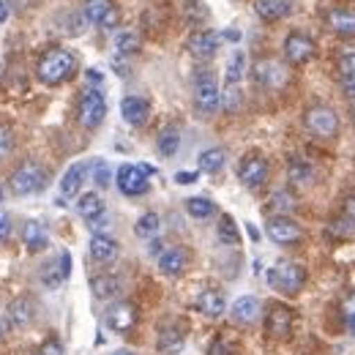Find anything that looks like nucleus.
Segmentation results:
<instances>
[{
  "instance_id": "43",
  "label": "nucleus",
  "mask_w": 355,
  "mask_h": 355,
  "mask_svg": "<svg viewBox=\"0 0 355 355\" xmlns=\"http://www.w3.org/2000/svg\"><path fill=\"white\" fill-rule=\"evenodd\" d=\"M208 355H235V345L230 342V339H224V336H219L211 347H208Z\"/></svg>"
},
{
  "instance_id": "21",
  "label": "nucleus",
  "mask_w": 355,
  "mask_h": 355,
  "mask_svg": "<svg viewBox=\"0 0 355 355\" xmlns=\"http://www.w3.org/2000/svg\"><path fill=\"white\" fill-rule=\"evenodd\" d=\"M121 115H123V121L129 126H142L150 118V104L145 98H139V96H126L121 101Z\"/></svg>"
},
{
  "instance_id": "44",
  "label": "nucleus",
  "mask_w": 355,
  "mask_h": 355,
  "mask_svg": "<svg viewBox=\"0 0 355 355\" xmlns=\"http://www.w3.org/2000/svg\"><path fill=\"white\" fill-rule=\"evenodd\" d=\"M186 17L200 22V19H205V17H208V11H205V6H202L200 0H186Z\"/></svg>"
},
{
  "instance_id": "8",
  "label": "nucleus",
  "mask_w": 355,
  "mask_h": 355,
  "mask_svg": "<svg viewBox=\"0 0 355 355\" xmlns=\"http://www.w3.org/2000/svg\"><path fill=\"white\" fill-rule=\"evenodd\" d=\"M118 189L126 197H139L150 189V170L148 167H137V164H123L118 170Z\"/></svg>"
},
{
  "instance_id": "47",
  "label": "nucleus",
  "mask_w": 355,
  "mask_h": 355,
  "mask_svg": "<svg viewBox=\"0 0 355 355\" xmlns=\"http://www.w3.org/2000/svg\"><path fill=\"white\" fill-rule=\"evenodd\" d=\"M345 320H347V325H350V331L355 336V293L345 301Z\"/></svg>"
},
{
  "instance_id": "14",
  "label": "nucleus",
  "mask_w": 355,
  "mask_h": 355,
  "mask_svg": "<svg viewBox=\"0 0 355 355\" xmlns=\"http://www.w3.org/2000/svg\"><path fill=\"white\" fill-rule=\"evenodd\" d=\"M266 334L270 339H290L293 334V309L273 304L266 314Z\"/></svg>"
},
{
  "instance_id": "57",
  "label": "nucleus",
  "mask_w": 355,
  "mask_h": 355,
  "mask_svg": "<svg viewBox=\"0 0 355 355\" xmlns=\"http://www.w3.org/2000/svg\"><path fill=\"white\" fill-rule=\"evenodd\" d=\"M0 202H3V189H0Z\"/></svg>"
},
{
  "instance_id": "20",
  "label": "nucleus",
  "mask_w": 355,
  "mask_h": 355,
  "mask_svg": "<svg viewBox=\"0 0 355 355\" xmlns=\"http://www.w3.org/2000/svg\"><path fill=\"white\" fill-rule=\"evenodd\" d=\"M189 266V254H186V249L183 246H170V249H164L162 254H159V270L164 273V276H180L183 270Z\"/></svg>"
},
{
  "instance_id": "30",
  "label": "nucleus",
  "mask_w": 355,
  "mask_h": 355,
  "mask_svg": "<svg viewBox=\"0 0 355 355\" xmlns=\"http://www.w3.org/2000/svg\"><path fill=\"white\" fill-rule=\"evenodd\" d=\"M287 175H290V183H293V186H309L311 180H314V170H311L309 162H304V159H293Z\"/></svg>"
},
{
  "instance_id": "10",
  "label": "nucleus",
  "mask_w": 355,
  "mask_h": 355,
  "mask_svg": "<svg viewBox=\"0 0 355 355\" xmlns=\"http://www.w3.org/2000/svg\"><path fill=\"white\" fill-rule=\"evenodd\" d=\"M314 55H317V44L311 42L306 33L293 31V33L284 39V58H287V63H293V66H306L309 60H314Z\"/></svg>"
},
{
  "instance_id": "56",
  "label": "nucleus",
  "mask_w": 355,
  "mask_h": 355,
  "mask_svg": "<svg viewBox=\"0 0 355 355\" xmlns=\"http://www.w3.org/2000/svg\"><path fill=\"white\" fill-rule=\"evenodd\" d=\"M350 118H353V126H355V101H353V107H350Z\"/></svg>"
},
{
  "instance_id": "5",
  "label": "nucleus",
  "mask_w": 355,
  "mask_h": 355,
  "mask_svg": "<svg viewBox=\"0 0 355 355\" xmlns=\"http://www.w3.org/2000/svg\"><path fill=\"white\" fill-rule=\"evenodd\" d=\"M46 186V173L42 164L36 162H25L22 167H17L11 173V191L25 197V194H36Z\"/></svg>"
},
{
  "instance_id": "31",
  "label": "nucleus",
  "mask_w": 355,
  "mask_h": 355,
  "mask_svg": "<svg viewBox=\"0 0 355 355\" xmlns=\"http://www.w3.org/2000/svg\"><path fill=\"white\" fill-rule=\"evenodd\" d=\"M156 145H159V153H162V156H167V159H170V156H175L178 148H180V132H178L175 126L162 129Z\"/></svg>"
},
{
  "instance_id": "40",
  "label": "nucleus",
  "mask_w": 355,
  "mask_h": 355,
  "mask_svg": "<svg viewBox=\"0 0 355 355\" xmlns=\"http://www.w3.org/2000/svg\"><path fill=\"white\" fill-rule=\"evenodd\" d=\"M39 276H42V282H44L46 287H58V284L63 282V276H60V270H58V263H55V260L44 263Z\"/></svg>"
},
{
  "instance_id": "1",
  "label": "nucleus",
  "mask_w": 355,
  "mask_h": 355,
  "mask_svg": "<svg viewBox=\"0 0 355 355\" xmlns=\"http://www.w3.org/2000/svg\"><path fill=\"white\" fill-rule=\"evenodd\" d=\"M74 71H77V58H74V52H69V49H63V46L46 49L44 55L39 58V66H36L39 80H42L44 85H49V88L69 83V80L74 77Z\"/></svg>"
},
{
  "instance_id": "16",
  "label": "nucleus",
  "mask_w": 355,
  "mask_h": 355,
  "mask_svg": "<svg viewBox=\"0 0 355 355\" xmlns=\"http://www.w3.org/2000/svg\"><path fill=\"white\" fill-rule=\"evenodd\" d=\"M88 173H90V162H77V164H71V167L66 170V175L60 180V194H63V200H74V197L80 194V189L85 186Z\"/></svg>"
},
{
  "instance_id": "25",
  "label": "nucleus",
  "mask_w": 355,
  "mask_h": 355,
  "mask_svg": "<svg viewBox=\"0 0 355 355\" xmlns=\"http://www.w3.org/2000/svg\"><path fill=\"white\" fill-rule=\"evenodd\" d=\"M77 214L85 219L88 224L98 222V219H104V214H107V208H104V200L96 194V191H88V194H83L80 200H77Z\"/></svg>"
},
{
  "instance_id": "55",
  "label": "nucleus",
  "mask_w": 355,
  "mask_h": 355,
  "mask_svg": "<svg viewBox=\"0 0 355 355\" xmlns=\"http://www.w3.org/2000/svg\"><path fill=\"white\" fill-rule=\"evenodd\" d=\"M112 355H134L132 350H118V353H112Z\"/></svg>"
},
{
  "instance_id": "35",
  "label": "nucleus",
  "mask_w": 355,
  "mask_h": 355,
  "mask_svg": "<svg viewBox=\"0 0 355 355\" xmlns=\"http://www.w3.org/2000/svg\"><path fill=\"white\" fill-rule=\"evenodd\" d=\"M139 36H137V31H118L115 33V49L121 52V55H137L139 52Z\"/></svg>"
},
{
  "instance_id": "33",
  "label": "nucleus",
  "mask_w": 355,
  "mask_h": 355,
  "mask_svg": "<svg viewBox=\"0 0 355 355\" xmlns=\"http://www.w3.org/2000/svg\"><path fill=\"white\" fill-rule=\"evenodd\" d=\"M336 71H339L342 80L355 77V46L353 44H347L339 49V55H336Z\"/></svg>"
},
{
  "instance_id": "17",
  "label": "nucleus",
  "mask_w": 355,
  "mask_h": 355,
  "mask_svg": "<svg viewBox=\"0 0 355 355\" xmlns=\"http://www.w3.org/2000/svg\"><path fill=\"white\" fill-rule=\"evenodd\" d=\"M104 320H107V325H110L112 331H118V334H126V331H132L134 322H137V309H134L132 304L121 301V304H112V306L107 309Z\"/></svg>"
},
{
  "instance_id": "42",
  "label": "nucleus",
  "mask_w": 355,
  "mask_h": 355,
  "mask_svg": "<svg viewBox=\"0 0 355 355\" xmlns=\"http://www.w3.org/2000/svg\"><path fill=\"white\" fill-rule=\"evenodd\" d=\"M222 101L230 112H235V110L241 107V88H238V85H227V93L222 96Z\"/></svg>"
},
{
  "instance_id": "29",
  "label": "nucleus",
  "mask_w": 355,
  "mask_h": 355,
  "mask_svg": "<svg viewBox=\"0 0 355 355\" xmlns=\"http://www.w3.org/2000/svg\"><path fill=\"white\" fill-rule=\"evenodd\" d=\"M224 162H227V153L222 148H208L200 153V170L208 175H216L219 170H224Z\"/></svg>"
},
{
  "instance_id": "53",
  "label": "nucleus",
  "mask_w": 355,
  "mask_h": 355,
  "mask_svg": "<svg viewBox=\"0 0 355 355\" xmlns=\"http://www.w3.org/2000/svg\"><path fill=\"white\" fill-rule=\"evenodd\" d=\"M88 80L93 85H101V71H96V69H90L88 71Z\"/></svg>"
},
{
  "instance_id": "7",
  "label": "nucleus",
  "mask_w": 355,
  "mask_h": 355,
  "mask_svg": "<svg viewBox=\"0 0 355 355\" xmlns=\"http://www.w3.org/2000/svg\"><path fill=\"white\" fill-rule=\"evenodd\" d=\"M83 14L90 25L104 28V31H115L121 25V8L115 0H85Z\"/></svg>"
},
{
  "instance_id": "51",
  "label": "nucleus",
  "mask_w": 355,
  "mask_h": 355,
  "mask_svg": "<svg viewBox=\"0 0 355 355\" xmlns=\"http://www.w3.org/2000/svg\"><path fill=\"white\" fill-rule=\"evenodd\" d=\"M175 180L180 183V186H186V183H194V180H197V173H178Z\"/></svg>"
},
{
  "instance_id": "41",
  "label": "nucleus",
  "mask_w": 355,
  "mask_h": 355,
  "mask_svg": "<svg viewBox=\"0 0 355 355\" xmlns=\"http://www.w3.org/2000/svg\"><path fill=\"white\" fill-rule=\"evenodd\" d=\"M11 148H14V132L6 123H0V159H6L11 153Z\"/></svg>"
},
{
  "instance_id": "26",
  "label": "nucleus",
  "mask_w": 355,
  "mask_h": 355,
  "mask_svg": "<svg viewBox=\"0 0 355 355\" xmlns=\"http://www.w3.org/2000/svg\"><path fill=\"white\" fill-rule=\"evenodd\" d=\"M22 243L28 252H42L49 246V232L42 222H28L22 227Z\"/></svg>"
},
{
  "instance_id": "2",
  "label": "nucleus",
  "mask_w": 355,
  "mask_h": 355,
  "mask_svg": "<svg viewBox=\"0 0 355 355\" xmlns=\"http://www.w3.org/2000/svg\"><path fill=\"white\" fill-rule=\"evenodd\" d=\"M268 284L276 290V293H282V295H298L301 290H304V284H306V270L304 266H298V263H293V260H279L276 266H270L268 270Z\"/></svg>"
},
{
  "instance_id": "52",
  "label": "nucleus",
  "mask_w": 355,
  "mask_h": 355,
  "mask_svg": "<svg viewBox=\"0 0 355 355\" xmlns=\"http://www.w3.org/2000/svg\"><path fill=\"white\" fill-rule=\"evenodd\" d=\"M345 211H347V216H350V219H355V194H353V197H347Z\"/></svg>"
},
{
  "instance_id": "54",
  "label": "nucleus",
  "mask_w": 355,
  "mask_h": 355,
  "mask_svg": "<svg viewBox=\"0 0 355 355\" xmlns=\"http://www.w3.org/2000/svg\"><path fill=\"white\" fill-rule=\"evenodd\" d=\"M6 19H8V6L0 0V22H6Z\"/></svg>"
},
{
  "instance_id": "36",
  "label": "nucleus",
  "mask_w": 355,
  "mask_h": 355,
  "mask_svg": "<svg viewBox=\"0 0 355 355\" xmlns=\"http://www.w3.org/2000/svg\"><path fill=\"white\" fill-rule=\"evenodd\" d=\"M186 211H189V216H194V219H208V216H214L216 205H214L208 197H191V200H186Z\"/></svg>"
},
{
  "instance_id": "11",
  "label": "nucleus",
  "mask_w": 355,
  "mask_h": 355,
  "mask_svg": "<svg viewBox=\"0 0 355 355\" xmlns=\"http://www.w3.org/2000/svg\"><path fill=\"white\" fill-rule=\"evenodd\" d=\"M238 178L246 189H260L268 180V162L263 153H246L238 164Z\"/></svg>"
},
{
  "instance_id": "6",
  "label": "nucleus",
  "mask_w": 355,
  "mask_h": 355,
  "mask_svg": "<svg viewBox=\"0 0 355 355\" xmlns=\"http://www.w3.org/2000/svg\"><path fill=\"white\" fill-rule=\"evenodd\" d=\"M107 115V98L98 88H88L80 98V107H77V118L85 129H98L101 121Z\"/></svg>"
},
{
  "instance_id": "32",
  "label": "nucleus",
  "mask_w": 355,
  "mask_h": 355,
  "mask_svg": "<svg viewBox=\"0 0 355 355\" xmlns=\"http://www.w3.org/2000/svg\"><path fill=\"white\" fill-rule=\"evenodd\" d=\"M159 227H162V219H159V214H142L137 224H134V232L139 235V238H156L159 235Z\"/></svg>"
},
{
  "instance_id": "37",
  "label": "nucleus",
  "mask_w": 355,
  "mask_h": 355,
  "mask_svg": "<svg viewBox=\"0 0 355 355\" xmlns=\"http://www.w3.org/2000/svg\"><path fill=\"white\" fill-rule=\"evenodd\" d=\"M216 235H219V241L227 243V246H235L241 238H238V227H235V219L230 216V214H224L222 219H219V227H216Z\"/></svg>"
},
{
  "instance_id": "24",
  "label": "nucleus",
  "mask_w": 355,
  "mask_h": 355,
  "mask_svg": "<svg viewBox=\"0 0 355 355\" xmlns=\"http://www.w3.org/2000/svg\"><path fill=\"white\" fill-rule=\"evenodd\" d=\"M33 320H36V304H33L31 298H17V301H11V306H8V322H11L14 328H28Z\"/></svg>"
},
{
  "instance_id": "46",
  "label": "nucleus",
  "mask_w": 355,
  "mask_h": 355,
  "mask_svg": "<svg viewBox=\"0 0 355 355\" xmlns=\"http://www.w3.org/2000/svg\"><path fill=\"white\" fill-rule=\"evenodd\" d=\"M36 355H63V345H60L58 339H46Z\"/></svg>"
},
{
  "instance_id": "28",
  "label": "nucleus",
  "mask_w": 355,
  "mask_h": 355,
  "mask_svg": "<svg viewBox=\"0 0 355 355\" xmlns=\"http://www.w3.org/2000/svg\"><path fill=\"white\" fill-rule=\"evenodd\" d=\"M183 331L175 328V325H167V328H162L159 331V350L167 355L173 353H180V347H183Z\"/></svg>"
},
{
  "instance_id": "19",
  "label": "nucleus",
  "mask_w": 355,
  "mask_h": 355,
  "mask_svg": "<svg viewBox=\"0 0 355 355\" xmlns=\"http://www.w3.org/2000/svg\"><path fill=\"white\" fill-rule=\"evenodd\" d=\"M194 309L200 311V314H205V317H211V320L222 317L224 309H227L224 293H219V290H214V287L202 290V293H200V295L194 298Z\"/></svg>"
},
{
  "instance_id": "27",
  "label": "nucleus",
  "mask_w": 355,
  "mask_h": 355,
  "mask_svg": "<svg viewBox=\"0 0 355 355\" xmlns=\"http://www.w3.org/2000/svg\"><path fill=\"white\" fill-rule=\"evenodd\" d=\"M121 279L118 276H110V273H104V276H96L93 282H90V290H93V295L96 298H101V301H107V298H115L118 293H121Z\"/></svg>"
},
{
  "instance_id": "22",
  "label": "nucleus",
  "mask_w": 355,
  "mask_h": 355,
  "mask_svg": "<svg viewBox=\"0 0 355 355\" xmlns=\"http://www.w3.org/2000/svg\"><path fill=\"white\" fill-rule=\"evenodd\" d=\"M118 241L110 238V235H93L90 238V257L98 263V266H107L118 257Z\"/></svg>"
},
{
  "instance_id": "18",
  "label": "nucleus",
  "mask_w": 355,
  "mask_h": 355,
  "mask_svg": "<svg viewBox=\"0 0 355 355\" xmlns=\"http://www.w3.org/2000/svg\"><path fill=\"white\" fill-rule=\"evenodd\" d=\"M260 314H263V304L257 298H252V295L238 298L232 304V309H230V317H232L235 325H254L260 320Z\"/></svg>"
},
{
  "instance_id": "38",
  "label": "nucleus",
  "mask_w": 355,
  "mask_h": 355,
  "mask_svg": "<svg viewBox=\"0 0 355 355\" xmlns=\"http://www.w3.org/2000/svg\"><path fill=\"white\" fill-rule=\"evenodd\" d=\"M243 71H246V55L243 52H232V58L227 63V85H238Z\"/></svg>"
},
{
  "instance_id": "45",
  "label": "nucleus",
  "mask_w": 355,
  "mask_h": 355,
  "mask_svg": "<svg viewBox=\"0 0 355 355\" xmlns=\"http://www.w3.org/2000/svg\"><path fill=\"white\" fill-rule=\"evenodd\" d=\"M331 232H336V235H353L355 219H336V222L331 224Z\"/></svg>"
},
{
  "instance_id": "15",
  "label": "nucleus",
  "mask_w": 355,
  "mask_h": 355,
  "mask_svg": "<svg viewBox=\"0 0 355 355\" xmlns=\"http://www.w3.org/2000/svg\"><path fill=\"white\" fill-rule=\"evenodd\" d=\"M328 25L336 36L355 39V6H336L328 11Z\"/></svg>"
},
{
  "instance_id": "3",
  "label": "nucleus",
  "mask_w": 355,
  "mask_h": 355,
  "mask_svg": "<svg viewBox=\"0 0 355 355\" xmlns=\"http://www.w3.org/2000/svg\"><path fill=\"white\" fill-rule=\"evenodd\" d=\"M304 126L317 139H336L339 137V115L328 104H314L304 112Z\"/></svg>"
},
{
  "instance_id": "34",
  "label": "nucleus",
  "mask_w": 355,
  "mask_h": 355,
  "mask_svg": "<svg viewBox=\"0 0 355 355\" xmlns=\"http://www.w3.org/2000/svg\"><path fill=\"white\" fill-rule=\"evenodd\" d=\"M295 197L287 191V189H279V191H273L270 194V208L276 211V216H287L290 211H295Z\"/></svg>"
},
{
  "instance_id": "13",
  "label": "nucleus",
  "mask_w": 355,
  "mask_h": 355,
  "mask_svg": "<svg viewBox=\"0 0 355 355\" xmlns=\"http://www.w3.org/2000/svg\"><path fill=\"white\" fill-rule=\"evenodd\" d=\"M252 74H254V83L268 90H279L287 85V69L276 60H257Z\"/></svg>"
},
{
  "instance_id": "58",
  "label": "nucleus",
  "mask_w": 355,
  "mask_h": 355,
  "mask_svg": "<svg viewBox=\"0 0 355 355\" xmlns=\"http://www.w3.org/2000/svg\"><path fill=\"white\" fill-rule=\"evenodd\" d=\"M0 331H3V325H0Z\"/></svg>"
},
{
  "instance_id": "39",
  "label": "nucleus",
  "mask_w": 355,
  "mask_h": 355,
  "mask_svg": "<svg viewBox=\"0 0 355 355\" xmlns=\"http://www.w3.org/2000/svg\"><path fill=\"white\" fill-rule=\"evenodd\" d=\"M90 173H93V183H96L98 189H107V186H110L112 170H110V164H107L104 159H93V162H90Z\"/></svg>"
},
{
  "instance_id": "12",
  "label": "nucleus",
  "mask_w": 355,
  "mask_h": 355,
  "mask_svg": "<svg viewBox=\"0 0 355 355\" xmlns=\"http://www.w3.org/2000/svg\"><path fill=\"white\" fill-rule=\"evenodd\" d=\"M219 46H222V36L216 31H197L186 39V49L197 60H211L219 52Z\"/></svg>"
},
{
  "instance_id": "23",
  "label": "nucleus",
  "mask_w": 355,
  "mask_h": 355,
  "mask_svg": "<svg viewBox=\"0 0 355 355\" xmlns=\"http://www.w3.org/2000/svg\"><path fill=\"white\" fill-rule=\"evenodd\" d=\"M254 11L266 22H279V19H284V17L293 14V0H257L254 3Z\"/></svg>"
},
{
  "instance_id": "4",
  "label": "nucleus",
  "mask_w": 355,
  "mask_h": 355,
  "mask_svg": "<svg viewBox=\"0 0 355 355\" xmlns=\"http://www.w3.org/2000/svg\"><path fill=\"white\" fill-rule=\"evenodd\" d=\"M194 107L202 115H214L222 107V90L211 71H200L194 80Z\"/></svg>"
},
{
  "instance_id": "50",
  "label": "nucleus",
  "mask_w": 355,
  "mask_h": 355,
  "mask_svg": "<svg viewBox=\"0 0 355 355\" xmlns=\"http://www.w3.org/2000/svg\"><path fill=\"white\" fill-rule=\"evenodd\" d=\"M342 90H345V96L355 101V77H347V80H342Z\"/></svg>"
},
{
  "instance_id": "48",
  "label": "nucleus",
  "mask_w": 355,
  "mask_h": 355,
  "mask_svg": "<svg viewBox=\"0 0 355 355\" xmlns=\"http://www.w3.org/2000/svg\"><path fill=\"white\" fill-rule=\"evenodd\" d=\"M58 270H60V276H63V282H66L69 273H71V257H69V252H63V254L58 257Z\"/></svg>"
},
{
  "instance_id": "9",
  "label": "nucleus",
  "mask_w": 355,
  "mask_h": 355,
  "mask_svg": "<svg viewBox=\"0 0 355 355\" xmlns=\"http://www.w3.org/2000/svg\"><path fill=\"white\" fill-rule=\"evenodd\" d=\"M266 232L268 238L273 243H279V246H293V243H298L304 238L301 224L295 219H290V216H270L266 224Z\"/></svg>"
},
{
  "instance_id": "49",
  "label": "nucleus",
  "mask_w": 355,
  "mask_h": 355,
  "mask_svg": "<svg viewBox=\"0 0 355 355\" xmlns=\"http://www.w3.org/2000/svg\"><path fill=\"white\" fill-rule=\"evenodd\" d=\"M11 235V216L8 214H0V243Z\"/></svg>"
}]
</instances>
